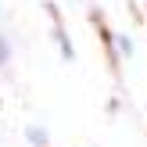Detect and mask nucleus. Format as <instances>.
I'll use <instances>...</instances> for the list:
<instances>
[{
	"mask_svg": "<svg viewBox=\"0 0 147 147\" xmlns=\"http://www.w3.org/2000/svg\"><path fill=\"white\" fill-rule=\"evenodd\" d=\"M93 22H97V32H100V43H104V57H108V68L119 72V57H115V43H111V29H108L104 14H93Z\"/></svg>",
	"mask_w": 147,
	"mask_h": 147,
	"instance_id": "obj_1",
	"label": "nucleus"
}]
</instances>
